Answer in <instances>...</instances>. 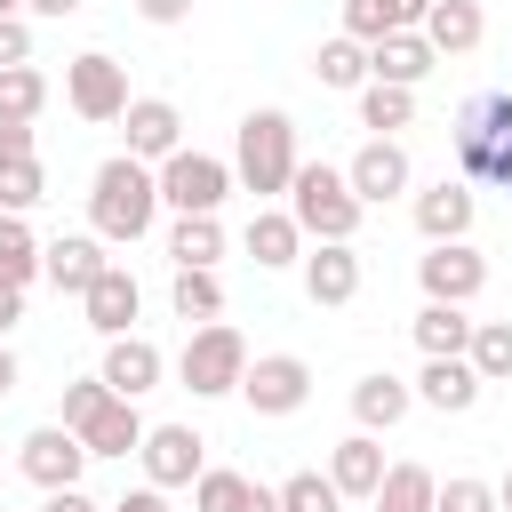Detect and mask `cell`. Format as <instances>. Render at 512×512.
I'll use <instances>...</instances> for the list:
<instances>
[{"instance_id": "cell-23", "label": "cell", "mask_w": 512, "mask_h": 512, "mask_svg": "<svg viewBox=\"0 0 512 512\" xmlns=\"http://www.w3.org/2000/svg\"><path fill=\"white\" fill-rule=\"evenodd\" d=\"M424 8H432V0H344V40L376 48L384 32H416Z\"/></svg>"}, {"instance_id": "cell-48", "label": "cell", "mask_w": 512, "mask_h": 512, "mask_svg": "<svg viewBox=\"0 0 512 512\" xmlns=\"http://www.w3.org/2000/svg\"><path fill=\"white\" fill-rule=\"evenodd\" d=\"M16 376H24V368H16V352H8V344H0V400H8V392H16Z\"/></svg>"}, {"instance_id": "cell-39", "label": "cell", "mask_w": 512, "mask_h": 512, "mask_svg": "<svg viewBox=\"0 0 512 512\" xmlns=\"http://www.w3.org/2000/svg\"><path fill=\"white\" fill-rule=\"evenodd\" d=\"M432 512H496V488L488 480H440L432 488Z\"/></svg>"}, {"instance_id": "cell-21", "label": "cell", "mask_w": 512, "mask_h": 512, "mask_svg": "<svg viewBox=\"0 0 512 512\" xmlns=\"http://www.w3.org/2000/svg\"><path fill=\"white\" fill-rule=\"evenodd\" d=\"M408 392H416L424 408H440V416H464V408H472L488 384L472 376V360H424V376H416Z\"/></svg>"}, {"instance_id": "cell-13", "label": "cell", "mask_w": 512, "mask_h": 512, "mask_svg": "<svg viewBox=\"0 0 512 512\" xmlns=\"http://www.w3.org/2000/svg\"><path fill=\"white\" fill-rule=\"evenodd\" d=\"M96 376H104V392H112V400H144V392L168 376V352H160L152 336H136V328H128V336H112V344H104V368H96Z\"/></svg>"}, {"instance_id": "cell-47", "label": "cell", "mask_w": 512, "mask_h": 512, "mask_svg": "<svg viewBox=\"0 0 512 512\" xmlns=\"http://www.w3.org/2000/svg\"><path fill=\"white\" fill-rule=\"evenodd\" d=\"M32 16H48V24H64V16H80V0H24Z\"/></svg>"}, {"instance_id": "cell-43", "label": "cell", "mask_w": 512, "mask_h": 512, "mask_svg": "<svg viewBox=\"0 0 512 512\" xmlns=\"http://www.w3.org/2000/svg\"><path fill=\"white\" fill-rule=\"evenodd\" d=\"M136 16H144V24H184L192 0H136Z\"/></svg>"}, {"instance_id": "cell-16", "label": "cell", "mask_w": 512, "mask_h": 512, "mask_svg": "<svg viewBox=\"0 0 512 512\" xmlns=\"http://www.w3.org/2000/svg\"><path fill=\"white\" fill-rule=\"evenodd\" d=\"M104 264H112V256H104L96 232H56V240H40V280H48L56 296H88V280H96Z\"/></svg>"}, {"instance_id": "cell-44", "label": "cell", "mask_w": 512, "mask_h": 512, "mask_svg": "<svg viewBox=\"0 0 512 512\" xmlns=\"http://www.w3.org/2000/svg\"><path fill=\"white\" fill-rule=\"evenodd\" d=\"M40 512H104V504H96V496H88V488H56V496H48V504H40Z\"/></svg>"}, {"instance_id": "cell-51", "label": "cell", "mask_w": 512, "mask_h": 512, "mask_svg": "<svg viewBox=\"0 0 512 512\" xmlns=\"http://www.w3.org/2000/svg\"><path fill=\"white\" fill-rule=\"evenodd\" d=\"M0 16H24V0H0Z\"/></svg>"}, {"instance_id": "cell-15", "label": "cell", "mask_w": 512, "mask_h": 512, "mask_svg": "<svg viewBox=\"0 0 512 512\" xmlns=\"http://www.w3.org/2000/svg\"><path fill=\"white\" fill-rule=\"evenodd\" d=\"M472 216H480V192L464 184V176H440V184H424L416 192V232L440 248V240H472Z\"/></svg>"}, {"instance_id": "cell-8", "label": "cell", "mask_w": 512, "mask_h": 512, "mask_svg": "<svg viewBox=\"0 0 512 512\" xmlns=\"http://www.w3.org/2000/svg\"><path fill=\"white\" fill-rule=\"evenodd\" d=\"M144 488H192L200 472H208V440L192 432V424H144Z\"/></svg>"}, {"instance_id": "cell-26", "label": "cell", "mask_w": 512, "mask_h": 512, "mask_svg": "<svg viewBox=\"0 0 512 512\" xmlns=\"http://www.w3.org/2000/svg\"><path fill=\"white\" fill-rule=\"evenodd\" d=\"M464 344H472V312L464 304H424L416 312V352L424 360H464Z\"/></svg>"}, {"instance_id": "cell-42", "label": "cell", "mask_w": 512, "mask_h": 512, "mask_svg": "<svg viewBox=\"0 0 512 512\" xmlns=\"http://www.w3.org/2000/svg\"><path fill=\"white\" fill-rule=\"evenodd\" d=\"M0 160H32V120H0Z\"/></svg>"}, {"instance_id": "cell-32", "label": "cell", "mask_w": 512, "mask_h": 512, "mask_svg": "<svg viewBox=\"0 0 512 512\" xmlns=\"http://www.w3.org/2000/svg\"><path fill=\"white\" fill-rule=\"evenodd\" d=\"M168 304H176V320H184V328L224 320V280H216V272H176V280H168Z\"/></svg>"}, {"instance_id": "cell-22", "label": "cell", "mask_w": 512, "mask_h": 512, "mask_svg": "<svg viewBox=\"0 0 512 512\" xmlns=\"http://www.w3.org/2000/svg\"><path fill=\"white\" fill-rule=\"evenodd\" d=\"M72 440H80L88 456H136V448H144V416H136V400H104Z\"/></svg>"}, {"instance_id": "cell-35", "label": "cell", "mask_w": 512, "mask_h": 512, "mask_svg": "<svg viewBox=\"0 0 512 512\" xmlns=\"http://www.w3.org/2000/svg\"><path fill=\"white\" fill-rule=\"evenodd\" d=\"M48 112V72L40 64H8L0 72V120H40Z\"/></svg>"}, {"instance_id": "cell-7", "label": "cell", "mask_w": 512, "mask_h": 512, "mask_svg": "<svg viewBox=\"0 0 512 512\" xmlns=\"http://www.w3.org/2000/svg\"><path fill=\"white\" fill-rule=\"evenodd\" d=\"M344 184H352L360 208H384V200H400V192L416 184V160H408L400 136H368V144L344 160Z\"/></svg>"}, {"instance_id": "cell-46", "label": "cell", "mask_w": 512, "mask_h": 512, "mask_svg": "<svg viewBox=\"0 0 512 512\" xmlns=\"http://www.w3.org/2000/svg\"><path fill=\"white\" fill-rule=\"evenodd\" d=\"M16 320H24V288H0V336H8Z\"/></svg>"}, {"instance_id": "cell-49", "label": "cell", "mask_w": 512, "mask_h": 512, "mask_svg": "<svg viewBox=\"0 0 512 512\" xmlns=\"http://www.w3.org/2000/svg\"><path fill=\"white\" fill-rule=\"evenodd\" d=\"M248 512H280V496H272V488L256 480V496H248Z\"/></svg>"}, {"instance_id": "cell-25", "label": "cell", "mask_w": 512, "mask_h": 512, "mask_svg": "<svg viewBox=\"0 0 512 512\" xmlns=\"http://www.w3.org/2000/svg\"><path fill=\"white\" fill-rule=\"evenodd\" d=\"M408 408H416V392H408L400 376H360V384H352V424H360V432H392Z\"/></svg>"}, {"instance_id": "cell-31", "label": "cell", "mask_w": 512, "mask_h": 512, "mask_svg": "<svg viewBox=\"0 0 512 512\" xmlns=\"http://www.w3.org/2000/svg\"><path fill=\"white\" fill-rule=\"evenodd\" d=\"M432 472L424 464H384V488L368 496V512H432Z\"/></svg>"}, {"instance_id": "cell-19", "label": "cell", "mask_w": 512, "mask_h": 512, "mask_svg": "<svg viewBox=\"0 0 512 512\" xmlns=\"http://www.w3.org/2000/svg\"><path fill=\"white\" fill-rule=\"evenodd\" d=\"M432 72H440V56H432L424 32H384L368 48V80H384V88H424Z\"/></svg>"}, {"instance_id": "cell-5", "label": "cell", "mask_w": 512, "mask_h": 512, "mask_svg": "<svg viewBox=\"0 0 512 512\" xmlns=\"http://www.w3.org/2000/svg\"><path fill=\"white\" fill-rule=\"evenodd\" d=\"M160 208H176V216H216L224 208V192H232V160H216V152H168L160 168Z\"/></svg>"}, {"instance_id": "cell-33", "label": "cell", "mask_w": 512, "mask_h": 512, "mask_svg": "<svg viewBox=\"0 0 512 512\" xmlns=\"http://www.w3.org/2000/svg\"><path fill=\"white\" fill-rule=\"evenodd\" d=\"M464 360H472V376H480V384H504V376H512V320H472Z\"/></svg>"}, {"instance_id": "cell-10", "label": "cell", "mask_w": 512, "mask_h": 512, "mask_svg": "<svg viewBox=\"0 0 512 512\" xmlns=\"http://www.w3.org/2000/svg\"><path fill=\"white\" fill-rule=\"evenodd\" d=\"M240 400H248L256 416H296V408L312 400V368H304L296 352H256L248 376H240Z\"/></svg>"}, {"instance_id": "cell-30", "label": "cell", "mask_w": 512, "mask_h": 512, "mask_svg": "<svg viewBox=\"0 0 512 512\" xmlns=\"http://www.w3.org/2000/svg\"><path fill=\"white\" fill-rule=\"evenodd\" d=\"M40 280V232L24 216H0V288H32Z\"/></svg>"}, {"instance_id": "cell-1", "label": "cell", "mask_w": 512, "mask_h": 512, "mask_svg": "<svg viewBox=\"0 0 512 512\" xmlns=\"http://www.w3.org/2000/svg\"><path fill=\"white\" fill-rule=\"evenodd\" d=\"M160 224V176L128 152H112L96 176H88V232L104 248H136L144 232Z\"/></svg>"}, {"instance_id": "cell-29", "label": "cell", "mask_w": 512, "mask_h": 512, "mask_svg": "<svg viewBox=\"0 0 512 512\" xmlns=\"http://www.w3.org/2000/svg\"><path fill=\"white\" fill-rule=\"evenodd\" d=\"M456 176L464 184H512V136H456Z\"/></svg>"}, {"instance_id": "cell-12", "label": "cell", "mask_w": 512, "mask_h": 512, "mask_svg": "<svg viewBox=\"0 0 512 512\" xmlns=\"http://www.w3.org/2000/svg\"><path fill=\"white\" fill-rule=\"evenodd\" d=\"M296 264H304V296H312L320 312H336V304L360 296V248H352V240H312Z\"/></svg>"}, {"instance_id": "cell-27", "label": "cell", "mask_w": 512, "mask_h": 512, "mask_svg": "<svg viewBox=\"0 0 512 512\" xmlns=\"http://www.w3.org/2000/svg\"><path fill=\"white\" fill-rule=\"evenodd\" d=\"M168 256H176V272H216L224 224H216V216H176V224H168Z\"/></svg>"}, {"instance_id": "cell-9", "label": "cell", "mask_w": 512, "mask_h": 512, "mask_svg": "<svg viewBox=\"0 0 512 512\" xmlns=\"http://www.w3.org/2000/svg\"><path fill=\"white\" fill-rule=\"evenodd\" d=\"M416 280H424V304H472L488 288V256L472 240H440L416 256Z\"/></svg>"}, {"instance_id": "cell-28", "label": "cell", "mask_w": 512, "mask_h": 512, "mask_svg": "<svg viewBox=\"0 0 512 512\" xmlns=\"http://www.w3.org/2000/svg\"><path fill=\"white\" fill-rule=\"evenodd\" d=\"M312 80H320V88H352V96H360V88H368V48H360V40H344V32H336V40H320V48H312Z\"/></svg>"}, {"instance_id": "cell-4", "label": "cell", "mask_w": 512, "mask_h": 512, "mask_svg": "<svg viewBox=\"0 0 512 512\" xmlns=\"http://www.w3.org/2000/svg\"><path fill=\"white\" fill-rule=\"evenodd\" d=\"M240 376H248V336L232 320H200L176 352V384L192 400H224V392H240Z\"/></svg>"}, {"instance_id": "cell-2", "label": "cell", "mask_w": 512, "mask_h": 512, "mask_svg": "<svg viewBox=\"0 0 512 512\" xmlns=\"http://www.w3.org/2000/svg\"><path fill=\"white\" fill-rule=\"evenodd\" d=\"M296 168H304V152H296V120H288L280 104L248 112L240 136H232V184L256 192V208H264V200H288Z\"/></svg>"}, {"instance_id": "cell-6", "label": "cell", "mask_w": 512, "mask_h": 512, "mask_svg": "<svg viewBox=\"0 0 512 512\" xmlns=\"http://www.w3.org/2000/svg\"><path fill=\"white\" fill-rule=\"evenodd\" d=\"M64 104H72L88 128H112V120L128 112V64L104 56V48L72 56V64H64Z\"/></svg>"}, {"instance_id": "cell-34", "label": "cell", "mask_w": 512, "mask_h": 512, "mask_svg": "<svg viewBox=\"0 0 512 512\" xmlns=\"http://www.w3.org/2000/svg\"><path fill=\"white\" fill-rule=\"evenodd\" d=\"M408 120H416V88H384V80H368V88H360V128L400 136Z\"/></svg>"}, {"instance_id": "cell-50", "label": "cell", "mask_w": 512, "mask_h": 512, "mask_svg": "<svg viewBox=\"0 0 512 512\" xmlns=\"http://www.w3.org/2000/svg\"><path fill=\"white\" fill-rule=\"evenodd\" d=\"M496 512H512V472H504V480H496Z\"/></svg>"}, {"instance_id": "cell-45", "label": "cell", "mask_w": 512, "mask_h": 512, "mask_svg": "<svg viewBox=\"0 0 512 512\" xmlns=\"http://www.w3.org/2000/svg\"><path fill=\"white\" fill-rule=\"evenodd\" d=\"M104 512H168V496H160V488H128V496L104 504Z\"/></svg>"}, {"instance_id": "cell-38", "label": "cell", "mask_w": 512, "mask_h": 512, "mask_svg": "<svg viewBox=\"0 0 512 512\" xmlns=\"http://www.w3.org/2000/svg\"><path fill=\"white\" fill-rule=\"evenodd\" d=\"M272 496H280V512H344V496L328 488V472H288Z\"/></svg>"}, {"instance_id": "cell-18", "label": "cell", "mask_w": 512, "mask_h": 512, "mask_svg": "<svg viewBox=\"0 0 512 512\" xmlns=\"http://www.w3.org/2000/svg\"><path fill=\"white\" fill-rule=\"evenodd\" d=\"M328 488H336L344 504H368V496L384 488V448H376V432H344V440L328 448Z\"/></svg>"}, {"instance_id": "cell-41", "label": "cell", "mask_w": 512, "mask_h": 512, "mask_svg": "<svg viewBox=\"0 0 512 512\" xmlns=\"http://www.w3.org/2000/svg\"><path fill=\"white\" fill-rule=\"evenodd\" d=\"M8 64H32V24L24 16H0V72Z\"/></svg>"}, {"instance_id": "cell-20", "label": "cell", "mask_w": 512, "mask_h": 512, "mask_svg": "<svg viewBox=\"0 0 512 512\" xmlns=\"http://www.w3.org/2000/svg\"><path fill=\"white\" fill-rule=\"evenodd\" d=\"M416 32L432 40V56H472L488 40V16H480V0H432Z\"/></svg>"}, {"instance_id": "cell-17", "label": "cell", "mask_w": 512, "mask_h": 512, "mask_svg": "<svg viewBox=\"0 0 512 512\" xmlns=\"http://www.w3.org/2000/svg\"><path fill=\"white\" fill-rule=\"evenodd\" d=\"M80 312H88V328H96L104 344H112V336H128V320L144 312V288H136V272H128V264H104V272L88 280Z\"/></svg>"}, {"instance_id": "cell-24", "label": "cell", "mask_w": 512, "mask_h": 512, "mask_svg": "<svg viewBox=\"0 0 512 512\" xmlns=\"http://www.w3.org/2000/svg\"><path fill=\"white\" fill-rule=\"evenodd\" d=\"M248 256H256V272H288V264L304 256L296 216H288V208H256V216H248Z\"/></svg>"}, {"instance_id": "cell-14", "label": "cell", "mask_w": 512, "mask_h": 512, "mask_svg": "<svg viewBox=\"0 0 512 512\" xmlns=\"http://www.w3.org/2000/svg\"><path fill=\"white\" fill-rule=\"evenodd\" d=\"M128 160H144V168H160L168 152H184V112L168 104V96H128Z\"/></svg>"}, {"instance_id": "cell-3", "label": "cell", "mask_w": 512, "mask_h": 512, "mask_svg": "<svg viewBox=\"0 0 512 512\" xmlns=\"http://www.w3.org/2000/svg\"><path fill=\"white\" fill-rule=\"evenodd\" d=\"M288 216H296V232H304V240H352L368 208L352 200L344 168H328V160H304V168H296V184H288Z\"/></svg>"}, {"instance_id": "cell-36", "label": "cell", "mask_w": 512, "mask_h": 512, "mask_svg": "<svg viewBox=\"0 0 512 512\" xmlns=\"http://www.w3.org/2000/svg\"><path fill=\"white\" fill-rule=\"evenodd\" d=\"M48 200V168H40V152L32 160H0V216H32Z\"/></svg>"}, {"instance_id": "cell-40", "label": "cell", "mask_w": 512, "mask_h": 512, "mask_svg": "<svg viewBox=\"0 0 512 512\" xmlns=\"http://www.w3.org/2000/svg\"><path fill=\"white\" fill-rule=\"evenodd\" d=\"M104 400H112V392H104V376H80V384H64V416H56V424H64V432H80Z\"/></svg>"}, {"instance_id": "cell-11", "label": "cell", "mask_w": 512, "mask_h": 512, "mask_svg": "<svg viewBox=\"0 0 512 512\" xmlns=\"http://www.w3.org/2000/svg\"><path fill=\"white\" fill-rule=\"evenodd\" d=\"M16 472H24L40 496H56V488H80L88 448H80L64 424H40V432H24V440H16Z\"/></svg>"}, {"instance_id": "cell-37", "label": "cell", "mask_w": 512, "mask_h": 512, "mask_svg": "<svg viewBox=\"0 0 512 512\" xmlns=\"http://www.w3.org/2000/svg\"><path fill=\"white\" fill-rule=\"evenodd\" d=\"M248 496H256V480L232 472V464H208L192 480V512H248Z\"/></svg>"}]
</instances>
